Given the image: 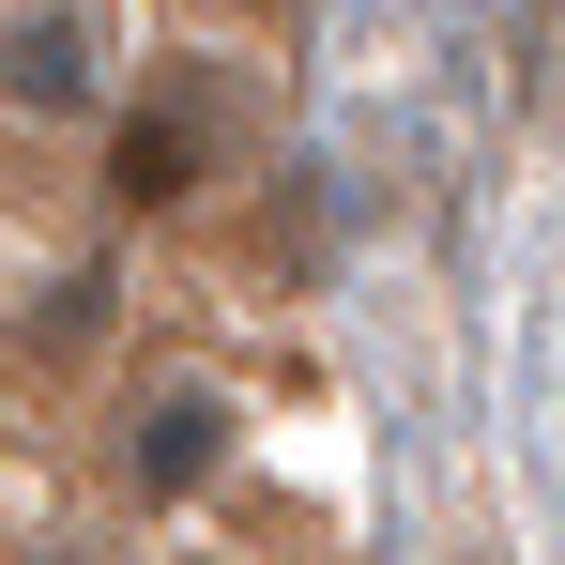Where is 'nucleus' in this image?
Segmentation results:
<instances>
[{"mask_svg":"<svg viewBox=\"0 0 565 565\" xmlns=\"http://www.w3.org/2000/svg\"><path fill=\"white\" fill-rule=\"evenodd\" d=\"M0 77H15V107H77V93H93V15H77V0H46V15L0 46Z\"/></svg>","mask_w":565,"mask_h":565,"instance_id":"nucleus-1","label":"nucleus"},{"mask_svg":"<svg viewBox=\"0 0 565 565\" xmlns=\"http://www.w3.org/2000/svg\"><path fill=\"white\" fill-rule=\"evenodd\" d=\"M107 184L138 199V214H153V199H184V184H199V107H184V93L138 107V122H122V153H107Z\"/></svg>","mask_w":565,"mask_h":565,"instance_id":"nucleus-2","label":"nucleus"},{"mask_svg":"<svg viewBox=\"0 0 565 565\" xmlns=\"http://www.w3.org/2000/svg\"><path fill=\"white\" fill-rule=\"evenodd\" d=\"M214 459H230V413H214V397H169V413L138 428V489H199Z\"/></svg>","mask_w":565,"mask_h":565,"instance_id":"nucleus-3","label":"nucleus"}]
</instances>
